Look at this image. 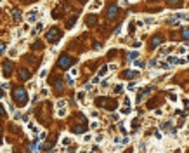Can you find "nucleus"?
<instances>
[{
    "mask_svg": "<svg viewBox=\"0 0 189 153\" xmlns=\"http://www.w3.org/2000/svg\"><path fill=\"white\" fill-rule=\"evenodd\" d=\"M12 94H14V99H16V103L17 105H24L26 103V91L24 89H21V87H16L14 91H12Z\"/></svg>",
    "mask_w": 189,
    "mask_h": 153,
    "instance_id": "obj_1",
    "label": "nucleus"
},
{
    "mask_svg": "<svg viewBox=\"0 0 189 153\" xmlns=\"http://www.w3.org/2000/svg\"><path fill=\"white\" fill-rule=\"evenodd\" d=\"M37 19H38V7H33V9H30L26 12V21L28 23H35Z\"/></svg>",
    "mask_w": 189,
    "mask_h": 153,
    "instance_id": "obj_2",
    "label": "nucleus"
},
{
    "mask_svg": "<svg viewBox=\"0 0 189 153\" xmlns=\"http://www.w3.org/2000/svg\"><path fill=\"white\" fill-rule=\"evenodd\" d=\"M71 63H73V59L69 58V56H61V59L57 61V65L61 68H68V66H71Z\"/></svg>",
    "mask_w": 189,
    "mask_h": 153,
    "instance_id": "obj_3",
    "label": "nucleus"
},
{
    "mask_svg": "<svg viewBox=\"0 0 189 153\" xmlns=\"http://www.w3.org/2000/svg\"><path fill=\"white\" fill-rule=\"evenodd\" d=\"M43 28H45V24L42 23V21H38V23L35 24V28L30 31V37H37L38 33H40V31H43Z\"/></svg>",
    "mask_w": 189,
    "mask_h": 153,
    "instance_id": "obj_4",
    "label": "nucleus"
},
{
    "mask_svg": "<svg viewBox=\"0 0 189 153\" xmlns=\"http://www.w3.org/2000/svg\"><path fill=\"white\" fill-rule=\"evenodd\" d=\"M101 7H103V0H94V2H90V4H89V7H87V9H89L90 12H94V11H99Z\"/></svg>",
    "mask_w": 189,
    "mask_h": 153,
    "instance_id": "obj_5",
    "label": "nucleus"
},
{
    "mask_svg": "<svg viewBox=\"0 0 189 153\" xmlns=\"http://www.w3.org/2000/svg\"><path fill=\"white\" fill-rule=\"evenodd\" d=\"M26 129L31 130V134L33 136H40V130H38V127L33 124V122H28V125H26Z\"/></svg>",
    "mask_w": 189,
    "mask_h": 153,
    "instance_id": "obj_6",
    "label": "nucleus"
},
{
    "mask_svg": "<svg viewBox=\"0 0 189 153\" xmlns=\"http://www.w3.org/2000/svg\"><path fill=\"white\" fill-rule=\"evenodd\" d=\"M56 37H61V31L57 28H52L49 33H47V40H52V38H56Z\"/></svg>",
    "mask_w": 189,
    "mask_h": 153,
    "instance_id": "obj_7",
    "label": "nucleus"
},
{
    "mask_svg": "<svg viewBox=\"0 0 189 153\" xmlns=\"http://www.w3.org/2000/svg\"><path fill=\"white\" fill-rule=\"evenodd\" d=\"M11 70H12V63L11 61H5V63H4V75L9 76L11 75Z\"/></svg>",
    "mask_w": 189,
    "mask_h": 153,
    "instance_id": "obj_8",
    "label": "nucleus"
},
{
    "mask_svg": "<svg viewBox=\"0 0 189 153\" xmlns=\"http://www.w3.org/2000/svg\"><path fill=\"white\" fill-rule=\"evenodd\" d=\"M116 12H118V7H116V5H111V7H109V11H108V18L109 19L116 18Z\"/></svg>",
    "mask_w": 189,
    "mask_h": 153,
    "instance_id": "obj_9",
    "label": "nucleus"
},
{
    "mask_svg": "<svg viewBox=\"0 0 189 153\" xmlns=\"http://www.w3.org/2000/svg\"><path fill=\"white\" fill-rule=\"evenodd\" d=\"M17 54H19V49L17 47H11L9 51H7V56H9V58H16Z\"/></svg>",
    "mask_w": 189,
    "mask_h": 153,
    "instance_id": "obj_10",
    "label": "nucleus"
},
{
    "mask_svg": "<svg viewBox=\"0 0 189 153\" xmlns=\"http://www.w3.org/2000/svg\"><path fill=\"white\" fill-rule=\"evenodd\" d=\"M19 78H21V80H28V78H30V71L24 70V68H23V70H19Z\"/></svg>",
    "mask_w": 189,
    "mask_h": 153,
    "instance_id": "obj_11",
    "label": "nucleus"
},
{
    "mask_svg": "<svg viewBox=\"0 0 189 153\" xmlns=\"http://www.w3.org/2000/svg\"><path fill=\"white\" fill-rule=\"evenodd\" d=\"M12 19H14V21H16V23H19V21H21V12L17 11H12Z\"/></svg>",
    "mask_w": 189,
    "mask_h": 153,
    "instance_id": "obj_12",
    "label": "nucleus"
},
{
    "mask_svg": "<svg viewBox=\"0 0 189 153\" xmlns=\"http://www.w3.org/2000/svg\"><path fill=\"white\" fill-rule=\"evenodd\" d=\"M96 23H97V18L96 16H89L87 18V26H94Z\"/></svg>",
    "mask_w": 189,
    "mask_h": 153,
    "instance_id": "obj_13",
    "label": "nucleus"
},
{
    "mask_svg": "<svg viewBox=\"0 0 189 153\" xmlns=\"http://www.w3.org/2000/svg\"><path fill=\"white\" fill-rule=\"evenodd\" d=\"M161 40H163L161 37H155V38H153V44H151V47H153V49H155V47H158V45L161 44Z\"/></svg>",
    "mask_w": 189,
    "mask_h": 153,
    "instance_id": "obj_14",
    "label": "nucleus"
},
{
    "mask_svg": "<svg viewBox=\"0 0 189 153\" xmlns=\"http://www.w3.org/2000/svg\"><path fill=\"white\" fill-rule=\"evenodd\" d=\"M130 112H132V108H130V106H127V105H123V108L120 110L121 115H130Z\"/></svg>",
    "mask_w": 189,
    "mask_h": 153,
    "instance_id": "obj_15",
    "label": "nucleus"
},
{
    "mask_svg": "<svg viewBox=\"0 0 189 153\" xmlns=\"http://www.w3.org/2000/svg\"><path fill=\"white\" fill-rule=\"evenodd\" d=\"M76 99L80 101V103H85V91H80V92L76 94Z\"/></svg>",
    "mask_w": 189,
    "mask_h": 153,
    "instance_id": "obj_16",
    "label": "nucleus"
},
{
    "mask_svg": "<svg viewBox=\"0 0 189 153\" xmlns=\"http://www.w3.org/2000/svg\"><path fill=\"white\" fill-rule=\"evenodd\" d=\"M137 58H139V52H137V51H132V52H128V59H130V61H135Z\"/></svg>",
    "mask_w": 189,
    "mask_h": 153,
    "instance_id": "obj_17",
    "label": "nucleus"
},
{
    "mask_svg": "<svg viewBox=\"0 0 189 153\" xmlns=\"http://www.w3.org/2000/svg\"><path fill=\"white\" fill-rule=\"evenodd\" d=\"M108 71H109V66H103V68H101V70H99V73H97V75L101 76V78H103V76L106 75V73H108Z\"/></svg>",
    "mask_w": 189,
    "mask_h": 153,
    "instance_id": "obj_18",
    "label": "nucleus"
},
{
    "mask_svg": "<svg viewBox=\"0 0 189 153\" xmlns=\"http://www.w3.org/2000/svg\"><path fill=\"white\" fill-rule=\"evenodd\" d=\"M76 19H78V18H76V16H73V18H71V19L68 21V23H66V28H68V30H71V26H73V24L76 23Z\"/></svg>",
    "mask_w": 189,
    "mask_h": 153,
    "instance_id": "obj_19",
    "label": "nucleus"
},
{
    "mask_svg": "<svg viewBox=\"0 0 189 153\" xmlns=\"http://www.w3.org/2000/svg\"><path fill=\"white\" fill-rule=\"evenodd\" d=\"M66 115H68V110H66V108H59L57 110V117H66Z\"/></svg>",
    "mask_w": 189,
    "mask_h": 153,
    "instance_id": "obj_20",
    "label": "nucleus"
},
{
    "mask_svg": "<svg viewBox=\"0 0 189 153\" xmlns=\"http://www.w3.org/2000/svg\"><path fill=\"white\" fill-rule=\"evenodd\" d=\"M137 75V71H125V73H123V76H125V78H134V76Z\"/></svg>",
    "mask_w": 189,
    "mask_h": 153,
    "instance_id": "obj_21",
    "label": "nucleus"
},
{
    "mask_svg": "<svg viewBox=\"0 0 189 153\" xmlns=\"http://www.w3.org/2000/svg\"><path fill=\"white\" fill-rule=\"evenodd\" d=\"M56 108H57V110H59V108H66V101H64V99H59L57 103H56Z\"/></svg>",
    "mask_w": 189,
    "mask_h": 153,
    "instance_id": "obj_22",
    "label": "nucleus"
},
{
    "mask_svg": "<svg viewBox=\"0 0 189 153\" xmlns=\"http://www.w3.org/2000/svg\"><path fill=\"white\" fill-rule=\"evenodd\" d=\"M71 141H73V139H71L69 136H64V137H63V144H64V146H68V144H71Z\"/></svg>",
    "mask_w": 189,
    "mask_h": 153,
    "instance_id": "obj_23",
    "label": "nucleus"
},
{
    "mask_svg": "<svg viewBox=\"0 0 189 153\" xmlns=\"http://www.w3.org/2000/svg\"><path fill=\"white\" fill-rule=\"evenodd\" d=\"M66 82H68V85H75V78H73V75H66Z\"/></svg>",
    "mask_w": 189,
    "mask_h": 153,
    "instance_id": "obj_24",
    "label": "nucleus"
},
{
    "mask_svg": "<svg viewBox=\"0 0 189 153\" xmlns=\"http://www.w3.org/2000/svg\"><path fill=\"white\" fill-rule=\"evenodd\" d=\"M168 5L170 7H177V5H180V0H168Z\"/></svg>",
    "mask_w": 189,
    "mask_h": 153,
    "instance_id": "obj_25",
    "label": "nucleus"
},
{
    "mask_svg": "<svg viewBox=\"0 0 189 153\" xmlns=\"http://www.w3.org/2000/svg\"><path fill=\"white\" fill-rule=\"evenodd\" d=\"M7 98V92H5V89L2 87V85H0V99H5Z\"/></svg>",
    "mask_w": 189,
    "mask_h": 153,
    "instance_id": "obj_26",
    "label": "nucleus"
},
{
    "mask_svg": "<svg viewBox=\"0 0 189 153\" xmlns=\"http://www.w3.org/2000/svg\"><path fill=\"white\" fill-rule=\"evenodd\" d=\"M82 141H83V143H89V141H92V134H83Z\"/></svg>",
    "mask_w": 189,
    "mask_h": 153,
    "instance_id": "obj_27",
    "label": "nucleus"
},
{
    "mask_svg": "<svg viewBox=\"0 0 189 153\" xmlns=\"http://www.w3.org/2000/svg\"><path fill=\"white\" fill-rule=\"evenodd\" d=\"M134 65L137 66V68H144V66H146V63H142V61H137V59H135V61H134Z\"/></svg>",
    "mask_w": 189,
    "mask_h": 153,
    "instance_id": "obj_28",
    "label": "nucleus"
},
{
    "mask_svg": "<svg viewBox=\"0 0 189 153\" xmlns=\"http://www.w3.org/2000/svg\"><path fill=\"white\" fill-rule=\"evenodd\" d=\"M168 63H173V65L177 63V65H179V58H173V56H168Z\"/></svg>",
    "mask_w": 189,
    "mask_h": 153,
    "instance_id": "obj_29",
    "label": "nucleus"
},
{
    "mask_svg": "<svg viewBox=\"0 0 189 153\" xmlns=\"http://www.w3.org/2000/svg\"><path fill=\"white\" fill-rule=\"evenodd\" d=\"M12 117H14V120H19V118H23V115H21V112H14Z\"/></svg>",
    "mask_w": 189,
    "mask_h": 153,
    "instance_id": "obj_30",
    "label": "nucleus"
},
{
    "mask_svg": "<svg viewBox=\"0 0 189 153\" xmlns=\"http://www.w3.org/2000/svg\"><path fill=\"white\" fill-rule=\"evenodd\" d=\"M40 96H49V89H47V87H42L40 89Z\"/></svg>",
    "mask_w": 189,
    "mask_h": 153,
    "instance_id": "obj_31",
    "label": "nucleus"
},
{
    "mask_svg": "<svg viewBox=\"0 0 189 153\" xmlns=\"http://www.w3.org/2000/svg\"><path fill=\"white\" fill-rule=\"evenodd\" d=\"M135 87H137V85H135V82H130L128 85H127V89H128V91H135Z\"/></svg>",
    "mask_w": 189,
    "mask_h": 153,
    "instance_id": "obj_32",
    "label": "nucleus"
},
{
    "mask_svg": "<svg viewBox=\"0 0 189 153\" xmlns=\"http://www.w3.org/2000/svg\"><path fill=\"white\" fill-rule=\"evenodd\" d=\"M144 23H146V24H153V23H156V19H153V18H146V19H144Z\"/></svg>",
    "mask_w": 189,
    "mask_h": 153,
    "instance_id": "obj_33",
    "label": "nucleus"
},
{
    "mask_svg": "<svg viewBox=\"0 0 189 153\" xmlns=\"http://www.w3.org/2000/svg\"><path fill=\"white\" fill-rule=\"evenodd\" d=\"M168 99L172 101V103H177V99H179V98H177V94H170V96H168Z\"/></svg>",
    "mask_w": 189,
    "mask_h": 153,
    "instance_id": "obj_34",
    "label": "nucleus"
},
{
    "mask_svg": "<svg viewBox=\"0 0 189 153\" xmlns=\"http://www.w3.org/2000/svg\"><path fill=\"white\" fill-rule=\"evenodd\" d=\"M99 127V122L97 120H92V124H90V129H97Z\"/></svg>",
    "mask_w": 189,
    "mask_h": 153,
    "instance_id": "obj_35",
    "label": "nucleus"
},
{
    "mask_svg": "<svg viewBox=\"0 0 189 153\" xmlns=\"http://www.w3.org/2000/svg\"><path fill=\"white\" fill-rule=\"evenodd\" d=\"M134 26H135V23H128V31H130V33H134V31H135V28H134Z\"/></svg>",
    "mask_w": 189,
    "mask_h": 153,
    "instance_id": "obj_36",
    "label": "nucleus"
},
{
    "mask_svg": "<svg viewBox=\"0 0 189 153\" xmlns=\"http://www.w3.org/2000/svg\"><path fill=\"white\" fill-rule=\"evenodd\" d=\"M121 91H123V85L120 84V85H116V87H115V94H118V92H121Z\"/></svg>",
    "mask_w": 189,
    "mask_h": 153,
    "instance_id": "obj_37",
    "label": "nucleus"
},
{
    "mask_svg": "<svg viewBox=\"0 0 189 153\" xmlns=\"http://www.w3.org/2000/svg\"><path fill=\"white\" fill-rule=\"evenodd\" d=\"M96 141H97V143H103V141H104V134H99V136H96Z\"/></svg>",
    "mask_w": 189,
    "mask_h": 153,
    "instance_id": "obj_38",
    "label": "nucleus"
},
{
    "mask_svg": "<svg viewBox=\"0 0 189 153\" xmlns=\"http://www.w3.org/2000/svg\"><path fill=\"white\" fill-rule=\"evenodd\" d=\"M17 45H19V49H24V45H26V40H19V44H17Z\"/></svg>",
    "mask_w": 189,
    "mask_h": 153,
    "instance_id": "obj_39",
    "label": "nucleus"
},
{
    "mask_svg": "<svg viewBox=\"0 0 189 153\" xmlns=\"http://www.w3.org/2000/svg\"><path fill=\"white\" fill-rule=\"evenodd\" d=\"M4 51H5V44L0 42V54H4Z\"/></svg>",
    "mask_w": 189,
    "mask_h": 153,
    "instance_id": "obj_40",
    "label": "nucleus"
},
{
    "mask_svg": "<svg viewBox=\"0 0 189 153\" xmlns=\"http://www.w3.org/2000/svg\"><path fill=\"white\" fill-rule=\"evenodd\" d=\"M45 76H47V70H45V68H43V70L40 71V78H45Z\"/></svg>",
    "mask_w": 189,
    "mask_h": 153,
    "instance_id": "obj_41",
    "label": "nucleus"
},
{
    "mask_svg": "<svg viewBox=\"0 0 189 153\" xmlns=\"http://www.w3.org/2000/svg\"><path fill=\"white\" fill-rule=\"evenodd\" d=\"M132 45H134V49H139V47H141V42H139V40H135L134 44H132Z\"/></svg>",
    "mask_w": 189,
    "mask_h": 153,
    "instance_id": "obj_42",
    "label": "nucleus"
},
{
    "mask_svg": "<svg viewBox=\"0 0 189 153\" xmlns=\"http://www.w3.org/2000/svg\"><path fill=\"white\" fill-rule=\"evenodd\" d=\"M99 78H101V76H94V78H92V84H94V85H96V84H99Z\"/></svg>",
    "mask_w": 189,
    "mask_h": 153,
    "instance_id": "obj_43",
    "label": "nucleus"
},
{
    "mask_svg": "<svg viewBox=\"0 0 189 153\" xmlns=\"http://www.w3.org/2000/svg\"><path fill=\"white\" fill-rule=\"evenodd\" d=\"M155 115L156 117H161L163 115V110H155Z\"/></svg>",
    "mask_w": 189,
    "mask_h": 153,
    "instance_id": "obj_44",
    "label": "nucleus"
},
{
    "mask_svg": "<svg viewBox=\"0 0 189 153\" xmlns=\"http://www.w3.org/2000/svg\"><path fill=\"white\" fill-rule=\"evenodd\" d=\"M177 52H179V54H186V47H179Z\"/></svg>",
    "mask_w": 189,
    "mask_h": 153,
    "instance_id": "obj_45",
    "label": "nucleus"
},
{
    "mask_svg": "<svg viewBox=\"0 0 189 153\" xmlns=\"http://www.w3.org/2000/svg\"><path fill=\"white\" fill-rule=\"evenodd\" d=\"M149 66H158V61L153 59V61H149Z\"/></svg>",
    "mask_w": 189,
    "mask_h": 153,
    "instance_id": "obj_46",
    "label": "nucleus"
},
{
    "mask_svg": "<svg viewBox=\"0 0 189 153\" xmlns=\"http://www.w3.org/2000/svg\"><path fill=\"white\" fill-rule=\"evenodd\" d=\"M182 35H184V38H189V30H184Z\"/></svg>",
    "mask_w": 189,
    "mask_h": 153,
    "instance_id": "obj_47",
    "label": "nucleus"
},
{
    "mask_svg": "<svg viewBox=\"0 0 189 153\" xmlns=\"http://www.w3.org/2000/svg\"><path fill=\"white\" fill-rule=\"evenodd\" d=\"M69 75H73V76H76V75H78V70H76V68H73V70H71V73H69Z\"/></svg>",
    "mask_w": 189,
    "mask_h": 153,
    "instance_id": "obj_48",
    "label": "nucleus"
},
{
    "mask_svg": "<svg viewBox=\"0 0 189 153\" xmlns=\"http://www.w3.org/2000/svg\"><path fill=\"white\" fill-rule=\"evenodd\" d=\"M155 137H156V141H160L161 139V132H155Z\"/></svg>",
    "mask_w": 189,
    "mask_h": 153,
    "instance_id": "obj_49",
    "label": "nucleus"
},
{
    "mask_svg": "<svg viewBox=\"0 0 189 153\" xmlns=\"http://www.w3.org/2000/svg\"><path fill=\"white\" fill-rule=\"evenodd\" d=\"M123 105H127V106H130L132 103H130V99H128V98H125V99H123Z\"/></svg>",
    "mask_w": 189,
    "mask_h": 153,
    "instance_id": "obj_50",
    "label": "nucleus"
},
{
    "mask_svg": "<svg viewBox=\"0 0 189 153\" xmlns=\"http://www.w3.org/2000/svg\"><path fill=\"white\" fill-rule=\"evenodd\" d=\"M101 85H103V87H108V85H109V80H103V84H101Z\"/></svg>",
    "mask_w": 189,
    "mask_h": 153,
    "instance_id": "obj_51",
    "label": "nucleus"
},
{
    "mask_svg": "<svg viewBox=\"0 0 189 153\" xmlns=\"http://www.w3.org/2000/svg\"><path fill=\"white\" fill-rule=\"evenodd\" d=\"M45 137H47V132H45V130H43V132H40V139H45Z\"/></svg>",
    "mask_w": 189,
    "mask_h": 153,
    "instance_id": "obj_52",
    "label": "nucleus"
},
{
    "mask_svg": "<svg viewBox=\"0 0 189 153\" xmlns=\"http://www.w3.org/2000/svg\"><path fill=\"white\" fill-rule=\"evenodd\" d=\"M120 130H121V132H123V134H127V129H125V127H123V124H120Z\"/></svg>",
    "mask_w": 189,
    "mask_h": 153,
    "instance_id": "obj_53",
    "label": "nucleus"
},
{
    "mask_svg": "<svg viewBox=\"0 0 189 153\" xmlns=\"http://www.w3.org/2000/svg\"><path fill=\"white\" fill-rule=\"evenodd\" d=\"M76 150H78L76 146H69V148H68V151H76Z\"/></svg>",
    "mask_w": 189,
    "mask_h": 153,
    "instance_id": "obj_54",
    "label": "nucleus"
},
{
    "mask_svg": "<svg viewBox=\"0 0 189 153\" xmlns=\"http://www.w3.org/2000/svg\"><path fill=\"white\" fill-rule=\"evenodd\" d=\"M0 85H2L4 89H7V87H9V84H7V82H0Z\"/></svg>",
    "mask_w": 189,
    "mask_h": 153,
    "instance_id": "obj_55",
    "label": "nucleus"
},
{
    "mask_svg": "<svg viewBox=\"0 0 189 153\" xmlns=\"http://www.w3.org/2000/svg\"><path fill=\"white\" fill-rule=\"evenodd\" d=\"M0 115H5V110H4V106H0Z\"/></svg>",
    "mask_w": 189,
    "mask_h": 153,
    "instance_id": "obj_56",
    "label": "nucleus"
},
{
    "mask_svg": "<svg viewBox=\"0 0 189 153\" xmlns=\"http://www.w3.org/2000/svg\"><path fill=\"white\" fill-rule=\"evenodd\" d=\"M120 4H121V5H127V4H128V0H121Z\"/></svg>",
    "mask_w": 189,
    "mask_h": 153,
    "instance_id": "obj_57",
    "label": "nucleus"
},
{
    "mask_svg": "<svg viewBox=\"0 0 189 153\" xmlns=\"http://www.w3.org/2000/svg\"><path fill=\"white\" fill-rule=\"evenodd\" d=\"M0 143H2V134H0Z\"/></svg>",
    "mask_w": 189,
    "mask_h": 153,
    "instance_id": "obj_58",
    "label": "nucleus"
},
{
    "mask_svg": "<svg viewBox=\"0 0 189 153\" xmlns=\"http://www.w3.org/2000/svg\"><path fill=\"white\" fill-rule=\"evenodd\" d=\"M80 2H85V0H80Z\"/></svg>",
    "mask_w": 189,
    "mask_h": 153,
    "instance_id": "obj_59",
    "label": "nucleus"
},
{
    "mask_svg": "<svg viewBox=\"0 0 189 153\" xmlns=\"http://www.w3.org/2000/svg\"><path fill=\"white\" fill-rule=\"evenodd\" d=\"M187 132H189V127H187Z\"/></svg>",
    "mask_w": 189,
    "mask_h": 153,
    "instance_id": "obj_60",
    "label": "nucleus"
},
{
    "mask_svg": "<svg viewBox=\"0 0 189 153\" xmlns=\"http://www.w3.org/2000/svg\"><path fill=\"white\" fill-rule=\"evenodd\" d=\"M132 2H135V0H132Z\"/></svg>",
    "mask_w": 189,
    "mask_h": 153,
    "instance_id": "obj_61",
    "label": "nucleus"
},
{
    "mask_svg": "<svg viewBox=\"0 0 189 153\" xmlns=\"http://www.w3.org/2000/svg\"><path fill=\"white\" fill-rule=\"evenodd\" d=\"M0 2H4V0H0Z\"/></svg>",
    "mask_w": 189,
    "mask_h": 153,
    "instance_id": "obj_62",
    "label": "nucleus"
}]
</instances>
